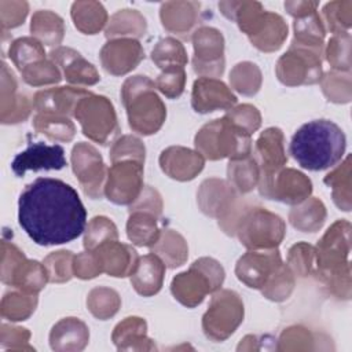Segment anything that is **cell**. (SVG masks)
Here are the masks:
<instances>
[{
  "label": "cell",
  "mask_w": 352,
  "mask_h": 352,
  "mask_svg": "<svg viewBox=\"0 0 352 352\" xmlns=\"http://www.w3.org/2000/svg\"><path fill=\"white\" fill-rule=\"evenodd\" d=\"M48 272L44 264L34 260H23L14 271L10 285L25 293L37 294L47 283Z\"/></svg>",
  "instance_id": "obj_36"
},
{
  "label": "cell",
  "mask_w": 352,
  "mask_h": 352,
  "mask_svg": "<svg viewBox=\"0 0 352 352\" xmlns=\"http://www.w3.org/2000/svg\"><path fill=\"white\" fill-rule=\"evenodd\" d=\"M146 32V19L136 10H121L116 12L106 28V37L114 38L120 36L140 37Z\"/></svg>",
  "instance_id": "obj_39"
},
{
  "label": "cell",
  "mask_w": 352,
  "mask_h": 352,
  "mask_svg": "<svg viewBox=\"0 0 352 352\" xmlns=\"http://www.w3.org/2000/svg\"><path fill=\"white\" fill-rule=\"evenodd\" d=\"M186 73L184 67H172L162 70L155 80V88H158L166 98H179L184 91Z\"/></svg>",
  "instance_id": "obj_56"
},
{
  "label": "cell",
  "mask_w": 352,
  "mask_h": 352,
  "mask_svg": "<svg viewBox=\"0 0 352 352\" xmlns=\"http://www.w3.org/2000/svg\"><path fill=\"white\" fill-rule=\"evenodd\" d=\"M286 37H287V25L283 21V18L278 14L267 11L263 26L249 40L257 50L264 52H271L280 48Z\"/></svg>",
  "instance_id": "obj_32"
},
{
  "label": "cell",
  "mask_w": 352,
  "mask_h": 352,
  "mask_svg": "<svg viewBox=\"0 0 352 352\" xmlns=\"http://www.w3.org/2000/svg\"><path fill=\"white\" fill-rule=\"evenodd\" d=\"M161 210H162L161 197L155 190H153L150 187L143 188L140 195L129 206V213L131 212H147V213L154 214L155 217H158L161 214Z\"/></svg>",
  "instance_id": "obj_60"
},
{
  "label": "cell",
  "mask_w": 352,
  "mask_h": 352,
  "mask_svg": "<svg viewBox=\"0 0 352 352\" xmlns=\"http://www.w3.org/2000/svg\"><path fill=\"white\" fill-rule=\"evenodd\" d=\"M349 231L351 224L345 220L336 221L319 241L315 249L316 274L331 292L349 298L351 270H349Z\"/></svg>",
  "instance_id": "obj_3"
},
{
  "label": "cell",
  "mask_w": 352,
  "mask_h": 352,
  "mask_svg": "<svg viewBox=\"0 0 352 352\" xmlns=\"http://www.w3.org/2000/svg\"><path fill=\"white\" fill-rule=\"evenodd\" d=\"M100 272L96 257L92 252H84L74 257V275L81 279H91L98 276Z\"/></svg>",
  "instance_id": "obj_62"
},
{
  "label": "cell",
  "mask_w": 352,
  "mask_h": 352,
  "mask_svg": "<svg viewBox=\"0 0 352 352\" xmlns=\"http://www.w3.org/2000/svg\"><path fill=\"white\" fill-rule=\"evenodd\" d=\"M243 320V304L232 290H219L212 296L202 318V329L208 338L223 341L231 336Z\"/></svg>",
  "instance_id": "obj_9"
},
{
  "label": "cell",
  "mask_w": 352,
  "mask_h": 352,
  "mask_svg": "<svg viewBox=\"0 0 352 352\" xmlns=\"http://www.w3.org/2000/svg\"><path fill=\"white\" fill-rule=\"evenodd\" d=\"M10 58L15 66L22 70L26 66L45 59L43 44L34 37H22L15 40L10 47Z\"/></svg>",
  "instance_id": "obj_44"
},
{
  "label": "cell",
  "mask_w": 352,
  "mask_h": 352,
  "mask_svg": "<svg viewBox=\"0 0 352 352\" xmlns=\"http://www.w3.org/2000/svg\"><path fill=\"white\" fill-rule=\"evenodd\" d=\"M18 221L34 243L62 245L82 234L87 212L70 184L59 179L38 177L19 195Z\"/></svg>",
  "instance_id": "obj_1"
},
{
  "label": "cell",
  "mask_w": 352,
  "mask_h": 352,
  "mask_svg": "<svg viewBox=\"0 0 352 352\" xmlns=\"http://www.w3.org/2000/svg\"><path fill=\"white\" fill-rule=\"evenodd\" d=\"M195 73L206 77H219L224 72V38L214 28L202 26L192 33Z\"/></svg>",
  "instance_id": "obj_13"
},
{
  "label": "cell",
  "mask_w": 352,
  "mask_h": 352,
  "mask_svg": "<svg viewBox=\"0 0 352 352\" xmlns=\"http://www.w3.org/2000/svg\"><path fill=\"white\" fill-rule=\"evenodd\" d=\"M30 32L41 44L45 45H58L65 33L63 19L52 11L40 10L36 11L32 16Z\"/></svg>",
  "instance_id": "obj_34"
},
{
  "label": "cell",
  "mask_w": 352,
  "mask_h": 352,
  "mask_svg": "<svg viewBox=\"0 0 352 352\" xmlns=\"http://www.w3.org/2000/svg\"><path fill=\"white\" fill-rule=\"evenodd\" d=\"M205 160L198 151L172 146L161 153V169L172 179L186 182L194 179L204 168Z\"/></svg>",
  "instance_id": "obj_21"
},
{
  "label": "cell",
  "mask_w": 352,
  "mask_h": 352,
  "mask_svg": "<svg viewBox=\"0 0 352 352\" xmlns=\"http://www.w3.org/2000/svg\"><path fill=\"white\" fill-rule=\"evenodd\" d=\"M37 305L36 294L10 292L1 300V316L8 320H25Z\"/></svg>",
  "instance_id": "obj_42"
},
{
  "label": "cell",
  "mask_w": 352,
  "mask_h": 352,
  "mask_svg": "<svg viewBox=\"0 0 352 352\" xmlns=\"http://www.w3.org/2000/svg\"><path fill=\"white\" fill-rule=\"evenodd\" d=\"M33 126L37 132L59 142H69L76 133V128L69 117L59 114L37 113L33 118Z\"/></svg>",
  "instance_id": "obj_40"
},
{
  "label": "cell",
  "mask_w": 352,
  "mask_h": 352,
  "mask_svg": "<svg viewBox=\"0 0 352 352\" xmlns=\"http://www.w3.org/2000/svg\"><path fill=\"white\" fill-rule=\"evenodd\" d=\"M164 261L153 253L146 254L143 257H139L138 265L131 275V283L139 294L148 297L160 292L164 280Z\"/></svg>",
  "instance_id": "obj_27"
},
{
  "label": "cell",
  "mask_w": 352,
  "mask_h": 352,
  "mask_svg": "<svg viewBox=\"0 0 352 352\" xmlns=\"http://www.w3.org/2000/svg\"><path fill=\"white\" fill-rule=\"evenodd\" d=\"M323 19L334 34L348 33L352 21V1H331L323 7Z\"/></svg>",
  "instance_id": "obj_48"
},
{
  "label": "cell",
  "mask_w": 352,
  "mask_h": 352,
  "mask_svg": "<svg viewBox=\"0 0 352 352\" xmlns=\"http://www.w3.org/2000/svg\"><path fill=\"white\" fill-rule=\"evenodd\" d=\"M283 220L264 208L242 210L235 224L234 234L249 250L275 249L285 236Z\"/></svg>",
  "instance_id": "obj_7"
},
{
  "label": "cell",
  "mask_w": 352,
  "mask_h": 352,
  "mask_svg": "<svg viewBox=\"0 0 352 352\" xmlns=\"http://www.w3.org/2000/svg\"><path fill=\"white\" fill-rule=\"evenodd\" d=\"M76 28L84 34L98 33L107 22V12L99 1H76L72 6Z\"/></svg>",
  "instance_id": "obj_35"
},
{
  "label": "cell",
  "mask_w": 352,
  "mask_h": 352,
  "mask_svg": "<svg viewBox=\"0 0 352 352\" xmlns=\"http://www.w3.org/2000/svg\"><path fill=\"white\" fill-rule=\"evenodd\" d=\"M16 82L7 65L3 63L1 91L8 92L10 98L1 99V121L3 124H14L25 120L30 113V103L23 95H15Z\"/></svg>",
  "instance_id": "obj_29"
},
{
  "label": "cell",
  "mask_w": 352,
  "mask_h": 352,
  "mask_svg": "<svg viewBox=\"0 0 352 352\" xmlns=\"http://www.w3.org/2000/svg\"><path fill=\"white\" fill-rule=\"evenodd\" d=\"M254 154L256 158H253L260 168V175H272L280 170L287 162L282 131L279 128L265 129L256 142Z\"/></svg>",
  "instance_id": "obj_24"
},
{
  "label": "cell",
  "mask_w": 352,
  "mask_h": 352,
  "mask_svg": "<svg viewBox=\"0 0 352 352\" xmlns=\"http://www.w3.org/2000/svg\"><path fill=\"white\" fill-rule=\"evenodd\" d=\"M326 219V208L318 198H307L296 205L290 213L289 220L292 226L302 232L318 231Z\"/></svg>",
  "instance_id": "obj_33"
},
{
  "label": "cell",
  "mask_w": 352,
  "mask_h": 352,
  "mask_svg": "<svg viewBox=\"0 0 352 352\" xmlns=\"http://www.w3.org/2000/svg\"><path fill=\"white\" fill-rule=\"evenodd\" d=\"M144 58L140 43L135 38H114L100 50V60L104 70L114 76H122L135 69Z\"/></svg>",
  "instance_id": "obj_18"
},
{
  "label": "cell",
  "mask_w": 352,
  "mask_h": 352,
  "mask_svg": "<svg viewBox=\"0 0 352 352\" xmlns=\"http://www.w3.org/2000/svg\"><path fill=\"white\" fill-rule=\"evenodd\" d=\"M63 166H66L63 147L59 144L50 146L43 142L30 143L11 162V169L18 177H22L28 170H58Z\"/></svg>",
  "instance_id": "obj_16"
},
{
  "label": "cell",
  "mask_w": 352,
  "mask_h": 352,
  "mask_svg": "<svg viewBox=\"0 0 352 352\" xmlns=\"http://www.w3.org/2000/svg\"><path fill=\"white\" fill-rule=\"evenodd\" d=\"M126 234L138 246H153L160 238L157 217L147 212H131L126 223Z\"/></svg>",
  "instance_id": "obj_37"
},
{
  "label": "cell",
  "mask_w": 352,
  "mask_h": 352,
  "mask_svg": "<svg viewBox=\"0 0 352 352\" xmlns=\"http://www.w3.org/2000/svg\"><path fill=\"white\" fill-rule=\"evenodd\" d=\"M294 287V275L290 268L282 264L263 286V294L272 301L286 300Z\"/></svg>",
  "instance_id": "obj_49"
},
{
  "label": "cell",
  "mask_w": 352,
  "mask_h": 352,
  "mask_svg": "<svg viewBox=\"0 0 352 352\" xmlns=\"http://www.w3.org/2000/svg\"><path fill=\"white\" fill-rule=\"evenodd\" d=\"M87 305L94 316L104 320L118 311L120 297L111 289L95 287L88 294Z\"/></svg>",
  "instance_id": "obj_47"
},
{
  "label": "cell",
  "mask_w": 352,
  "mask_h": 352,
  "mask_svg": "<svg viewBox=\"0 0 352 352\" xmlns=\"http://www.w3.org/2000/svg\"><path fill=\"white\" fill-rule=\"evenodd\" d=\"M228 182L234 190L241 194L252 191L260 179V168L253 157H245L242 160H232L227 168Z\"/></svg>",
  "instance_id": "obj_38"
},
{
  "label": "cell",
  "mask_w": 352,
  "mask_h": 352,
  "mask_svg": "<svg viewBox=\"0 0 352 352\" xmlns=\"http://www.w3.org/2000/svg\"><path fill=\"white\" fill-rule=\"evenodd\" d=\"M117 238L118 232L114 223L104 216H96L87 226L84 248L91 252L107 241H117Z\"/></svg>",
  "instance_id": "obj_46"
},
{
  "label": "cell",
  "mask_w": 352,
  "mask_h": 352,
  "mask_svg": "<svg viewBox=\"0 0 352 352\" xmlns=\"http://www.w3.org/2000/svg\"><path fill=\"white\" fill-rule=\"evenodd\" d=\"M143 190V162L118 161L107 170L104 194L117 205H131Z\"/></svg>",
  "instance_id": "obj_12"
},
{
  "label": "cell",
  "mask_w": 352,
  "mask_h": 352,
  "mask_svg": "<svg viewBox=\"0 0 352 352\" xmlns=\"http://www.w3.org/2000/svg\"><path fill=\"white\" fill-rule=\"evenodd\" d=\"M279 250H249L236 263V278L248 287L263 289L271 275L282 265Z\"/></svg>",
  "instance_id": "obj_15"
},
{
  "label": "cell",
  "mask_w": 352,
  "mask_h": 352,
  "mask_svg": "<svg viewBox=\"0 0 352 352\" xmlns=\"http://www.w3.org/2000/svg\"><path fill=\"white\" fill-rule=\"evenodd\" d=\"M349 48H351V34H334L327 44L326 48V59L331 65L333 69L349 72Z\"/></svg>",
  "instance_id": "obj_52"
},
{
  "label": "cell",
  "mask_w": 352,
  "mask_h": 352,
  "mask_svg": "<svg viewBox=\"0 0 352 352\" xmlns=\"http://www.w3.org/2000/svg\"><path fill=\"white\" fill-rule=\"evenodd\" d=\"M73 116L82 133L99 144H107L120 132L114 107L106 96L89 94L77 103Z\"/></svg>",
  "instance_id": "obj_8"
},
{
  "label": "cell",
  "mask_w": 352,
  "mask_h": 352,
  "mask_svg": "<svg viewBox=\"0 0 352 352\" xmlns=\"http://www.w3.org/2000/svg\"><path fill=\"white\" fill-rule=\"evenodd\" d=\"M316 7H318V1H286L285 3L286 11L296 19L307 16L312 12H316Z\"/></svg>",
  "instance_id": "obj_63"
},
{
  "label": "cell",
  "mask_w": 352,
  "mask_h": 352,
  "mask_svg": "<svg viewBox=\"0 0 352 352\" xmlns=\"http://www.w3.org/2000/svg\"><path fill=\"white\" fill-rule=\"evenodd\" d=\"M258 191L267 199L298 205L312 192L311 180L294 169H280L272 175H260Z\"/></svg>",
  "instance_id": "obj_11"
},
{
  "label": "cell",
  "mask_w": 352,
  "mask_h": 352,
  "mask_svg": "<svg viewBox=\"0 0 352 352\" xmlns=\"http://www.w3.org/2000/svg\"><path fill=\"white\" fill-rule=\"evenodd\" d=\"M349 162L351 157H346L342 165L334 169L324 177V183L333 188V199L338 208L348 212L351 208V182H349Z\"/></svg>",
  "instance_id": "obj_43"
},
{
  "label": "cell",
  "mask_w": 352,
  "mask_h": 352,
  "mask_svg": "<svg viewBox=\"0 0 352 352\" xmlns=\"http://www.w3.org/2000/svg\"><path fill=\"white\" fill-rule=\"evenodd\" d=\"M153 62L162 70L172 67H184L187 63V54L183 44L173 38H161L151 51Z\"/></svg>",
  "instance_id": "obj_41"
},
{
  "label": "cell",
  "mask_w": 352,
  "mask_h": 352,
  "mask_svg": "<svg viewBox=\"0 0 352 352\" xmlns=\"http://www.w3.org/2000/svg\"><path fill=\"white\" fill-rule=\"evenodd\" d=\"M72 166L84 192L92 199L102 198L106 166L96 148L88 143H77L72 151Z\"/></svg>",
  "instance_id": "obj_14"
},
{
  "label": "cell",
  "mask_w": 352,
  "mask_h": 352,
  "mask_svg": "<svg viewBox=\"0 0 352 352\" xmlns=\"http://www.w3.org/2000/svg\"><path fill=\"white\" fill-rule=\"evenodd\" d=\"M235 103L236 96L223 81L212 77H199L194 81L191 104L197 113L230 110Z\"/></svg>",
  "instance_id": "obj_19"
},
{
  "label": "cell",
  "mask_w": 352,
  "mask_h": 352,
  "mask_svg": "<svg viewBox=\"0 0 352 352\" xmlns=\"http://www.w3.org/2000/svg\"><path fill=\"white\" fill-rule=\"evenodd\" d=\"M50 341L52 349H82L88 341V329L81 320L66 318L52 327Z\"/></svg>",
  "instance_id": "obj_28"
},
{
  "label": "cell",
  "mask_w": 352,
  "mask_h": 352,
  "mask_svg": "<svg viewBox=\"0 0 352 352\" xmlns=\"http://www.w3.org/2000/svg\"><path fill=\"white\" fill-rule=\"evenodd\" d=\"M293 29H294V38L292 41L293 45L308 48L311 51L322 54L326 30L318 12H312L307 16L294 19Z\"/></svg>",
  "instance_id": "obj_31"
},
{
  "label": "cell",
  "mask_w": 352,
  "mask_h": 352,
  "mask_svg": "<svg viewBox=\"0 0 352 352\" xmlns=\"http://www.w3.org/2000/svg\"><path fill=\"white\" fill-rule=\"evenodd\" d=\"M29 11L26 1H0V16L3 29L16 28L23 23Z\"/></svg>",
  "instance_id": "obj_59"
},
{
  "label": "cell",
  "mask_w": 352,
  "mask_h": 352,
  "mask_svg": "<svg viewBox=\"0 0 352 352\" xmlns=\"http://www.w3.org/2000/svg\"><path fill=\"white\" fill-rule=\"evenodd\" d=\"M110 158L113 164L118 161H126V160H133L144 164V146L135 136H129V135L121 136L113 144L110 150Z\"/></svg>",
  "instance_id": "obj_55"
},
{
  "label": "cell",
  "mask_w": 352,
  "mask_h": 352,
  "mask_svg": "<svg viewBox=\"0 0 352 352\" xmlns=\"http://www.w3.org/2000/svg\"><path fill=\"white\" fill-rule=\"evenodd\" d=\"M91 252L96 257L100 272L117 278L132 275L139 261V256L132 246L117 241H107Z\"/></svg>",
  "instance_id": "obj_20"
},
{
  "label": "cell",
  "mask_w": 352,
  "mask_h": 352,
  "mask_svg": "<svg viewBox=\"0 0 352 352\" xmlns=\"http://www.w3.org/2000/svg\"><path fill=\"white\" fill-rule=\"evenodd\" d=\"M219 10L226 18L235 21L249 38L260 30L267 12L257 1H220Z\"/></svg>",
  "instance_id": "obj_25"
},
{
  "label": "cell",
  "mask_w": 352,
  "mask_h": 352,
  "mask_svg": "<svg viewBox=\"0 0 352 352\" xmlns=\"http://www.w3.org/2000/svg\"><path fill=\"white\" fill-rule=\"evenodd\" d=\"M26 260L23 253L12 243L3 241V261H1V280L10 285L11 276L16 267Z\"/></svg>",
  "instance_id": "obj_61"
},
{
  "label": "cell",
  "mask_w": 352,
  "mask_h": 352,
  "mask_svg": "<svg viewBox=\"0 0 352 352\" xmlns=\"http://www.w3.org/2000/svg\"><path fill=\"white\" fill-rule=\"evenodd\" d=\"M345 147V135L337 124L330 120H315L296 131L289 151L301 168L316 172L341 161Z\"/></svg>",
  "instance_id": "obj_2"
},
{
  "label": "cell",
  "mask_w": 352,
  "mask_h": 352,
  "mask_svg": "<svg viewBox=\"0 0 352 352\" xmlns=\"http://www.w3.org/2000/svg\"><path fill=\"white\" fill-rule=\"evenodd\" d=\"M150 252L158 256L169 268L183 265L188 256V248L184 238L179 232L169 228L160 234L158 241L150 246Z\"/></svg>",
  "instance_id": "obj_30"
},
{
  "label": "cell",
  "mask_w": 352,
  "mask_h": 352,
  "mask_svg": "<svg viewBox=\"0 0 352 352\" xmlns=\"http://www.w3.org/2000/svg\"><path fill=\"white\" fill-rule=\"evenodd\" d=\"M276 76L282 84L290 87L316 84L322 78L320 54L292 44L276 63Z\"/></svg>",
  "instance_id": "obj_10"
},
{
  "label": "cell",
  "mask_w": 352,
  "mask_h": 352,
  "mask_svg": "<svg viewBox=\"0 0 352 352\" xmlns=\"http://www.w3.org/2000/svg\"><path fill=\"white\" fill-rule=\"evenodd\" d=\"M113 341L120 349L125 342H140L151 341L146 338V322L142 318H126L118 323L113 333Z\"/></svg>",
  "instance_id": "obj_53"
},
{
  "label": "cell",
  "mask_w": 352,
  "mask_h": 352,
  "mask_svg": "<svg viewBox=\"0 0 352 352\" xmlns=\"http://www.w3.org/2000/svg\"><path fill=\"white\" fill-rule=\"evenodd\" d=\"M224 280V270L219 261L210 257L195 260L188 271L172 279L170 290L177 301L192 308L202 302L208 293L216 292Z\"/></svg>",
  "instance_id": "obj_6"
},
{
  "label": "cell",
  "mask_w": 352,
  "mask_h": 352,
  "mask_svg": "<svg viewBox=\"0 0 352 352\" xmlns=\"http://www.w3.org/2000/svg\"><path fill=\"white\" fill-rule=\"evenodd\" d=\"M224 117L249 135L257 131L261 124L260 113L252 104H241L235 109H230Z\"/></svg>",
  "instance_id": "obj_58"
},
{
  "label": "cell",
  "mask_w": 352,
  "mask_h": 352,
  "mask_svg": "<svg viewBox=\"0 0 352 352\" xmlns=\"http://www.w3.org/2000/svg\"><path fill=\"white\" fill-rule=\"evenodd\" d=\"M197 151L208 160H242L252 153L250 135L234 125L226 117L204 125L195 135Z\"/></svg>",
  "instance_id": "obj_5"
},
{
  "label": "cell",
  "mask_w": 352,
  "mask_h": 352,
  "mask_svg": "<svg viewBox=\"0 0 352 352\" xmlns=\"http://www.w3.org/2000/svg\"><path fill=\"white\" fill-rule=\"evenodd\" d=\"M50 58L63 70V76L70 84L94 85L100 80L96 69L72 48L59 47L52 50Z\"/></svg>",
  "instance_id": "obj_23"
},
{
  "label": "cell",
  "mask_w": 352,
  "mask_h": 352,
  "mask_svg": "<svg viewBox=\"0 0 352 352\" xmlns=\"http://www.w3.org/2000/svg\"><path fill=\"white\" fill-rule=\"evenodd\" d=\"M74 257L72 252L59 250L54 252L44 260V267L48 272L50 282H66L74 275Z\"/></svg>",
  "instance_id": "obj_51"
},
{
  "label": "cell",
  "mask_w": 352,
  "mask_h": 352,
  "mask_svg": "<svg viewBox=\"0 0 352 352\" xmlns=\"http://www.w3.org/2000/svg\"><path fill=\"white\" fill-rule=\"evenodd\" d=\"M197 198L201 210L210 217H217L219 221L230 217L238 208L235 190L220 179L205 180L199 187Z\"/></svg>",
  "instance_id": "obj_17"
},
{
  "label": "cell",
  "mask_w": 352,
  "mask_h": 352,
  "mask_svg": "<svg viewBox=\"0 0 352 352\" xmlns=\"http://www.w3.org/2000/svg\"><path fill=\"white\" fill-rule=\"evenodd\" d=\"M25 82L33 87L44 84H56L62 80L58 66L52 60L41 59L21 70Z\"/></svg>",
  "instance_id": "obj_50"
},
{
  "label": "cell",
  "mask_w": 352,
  "mask_h": 352,
  "mask_svg": "<svg viewBox=\"0 0 352 352\" xmlns=\"http://www.w3.org/2000/svg\"><path fill=\"white\" fill-rule=\"evenodd\" d=\"M231 85L242 95H254L261 85L260 69L250 62L238 63L230 73Z\"/></svg>",
  "instance_id": "obj_45"
},
{
  "label": "cell",
  "mask_w": 352,
  "mask_h": 352,
  "mask_svg": "<svg viewBox=\"0 0 352 352\" xmlns=\"http://www.w3.org/2000/svg\"><path fill=\"white\" fill-rule=\"evenodd\" d=\"M315 260V248L308 243H297L294 245L287 254V267L292 272L298 276H307L312 268Z\"/></svg>",
  "instance_id": "obj_57"
},
{
  "label": "cell",
  "mask_w": 352,
  "mask_h": 352,
  "mask_svg": "<svg viewBox=\"0 0 352 352\" xmlns=\"http://www.w3.org/2000/svg\"><path fill=\"white\" fill-rule=\"evenodd\" d=\"M199 3L195 1H166L161 6L160 16L162 26L179 36H187L197 22Z\"/></svg>",
  "instance_id": "obj_26"
},
{
  "label": "cell",
  "mask_w": 352,
  "mask_h": 352,
  "mask_svg": "<svg viewBox=\"0 0 352 352\" xmlns=\"http://www.w3.org/2000/svg\"><path fill=\"white\" fill-rule=\"evenodd\" d=\"M322 80V91L326 98L336 103H346L351 99V78L349 74H338L329 72Z\"/></svg>",
  "instance_id": "obj_54"
},
{
  "label": "cell",
  "mask_w": 352,
  "mask_h": 352,
  "mask_svg": "<svg viewBox=\"0 0 352 352\" xmlns=\"http://www.w3.org/2000/svg\"><path fill=\"white\" fill-rule=\"evenodd\" d=\"M121 99L126 109L129 126L140 135L155 133L164 124L166 109L155 94V82L146 76L125 80Z\"/></svg>",
  "instance_id": "obj_4"
},
{
  "label": "cell",
  "mask_w": 352,
  "mask_h": 352,
  "mask_svg": "<svg viewBox=\"0 0 352 352\" xmlns=\"http://www.w3.org/2000/svg\"><path fill=\"white\" fill-rule=\"evenodd\" d=\"M89 91L84 88H73V87H59L38 91L33 98V106L38 113L48 114H59L69 117L74 114V109L77 103L88 96Z\"/></svg>",
  "instance_id": "obj_22"
}]
</instances>
